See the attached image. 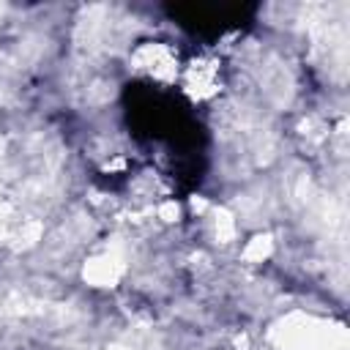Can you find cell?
<instances>
[{"instance_id":"1","label":"cell","mask_w":350,"mask_h":350,"mask_svg":"<svg viewBox=\"0 0 350 350\" xmlns=\"http://www.w3.org/2000/svg\"><path fill=\"white\" fill-rule=\"evenodd\" d=\"M180 68H183V60L178 57V49L170 41H153V38L139 41L129 52V71L134 77L161 85V88L178 82Z\"/></svg>"},{"instance_id":"2","label":"cell","mask_w":350,"mask_h":350,"mask_svg":"<svg viewBox=\"0 0 350 350\" xmlns=\"http://www.w3.org/2000/svg\"><path fill=\"white\" fill-rule=\"evenodd\" d=\"M178 82L194 101H213L224 88V66L216 55H197L183 63Z\"/></svg>"},{"instance_id":"3","label":"cell","mask_w":350,"mask_h":350,"mask_svg":"<svg viewBox=\"0 0 350 350\" xmlns=\"http://www.w3.org/2000/svg\"><path fill=\"white\" fill-rule=\"evenodd\" d=\"M112 350H129V347H112Z\"/></svg>"}]
</instances>
